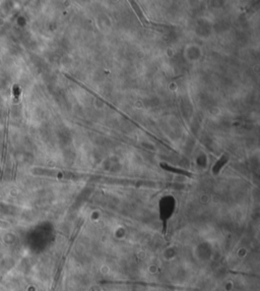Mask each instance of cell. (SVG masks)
<instances>
[{
	"mask_svg": "<svg viewBox=\"0 0 260 291\" xmlns=\"http://www.w3.org/2000/svg\"><path fill=\"white\" fill-rule=\"evenodd\" d=\"M129 3H130V5L132 6V8H133V10H134V12L136 13V15H137V17L139 19V20L141 22V24H142V26H146V25H148L149 24V22L147 20V19L145 16H144V14H143V12H142V10H141V8L139 7V5H138L136 2L135 1H129Z\"/></svg>",
	"mask_w": 260,
	"mask_h": 291,
	"instance_id": "6da1fadb",
	"label": "cell"
},
{
	"mask_svg": "<svg viewBox=\"0 0 260 291\" xmlns=\"http://www.w3.org/2000/svg\"><path fill=\"white\" fill-rule=\"evenodd\" d=\"M161 167L163 168L165 170H168L170 172H174V173H178V174H181V175H185V176H189V177H192L193 174L188 172V171L186 170H183V169H179V168H175V167H172V166H169L167 164H165V163H161Z\"/></svg>",
	"mask_w": 260,
	"mask_h": 291,
	"instance_id": "7a4b0ae2",
	"label": "cell"
},
{
	"mask_svg": "<svg viewBox=\"0 0 260 291\" xmlns=\"http://www.w3.org/2000/svg\"><path fill=\"white\" fill-rule=\"evenodd\" d=\"M228 160H229V157H228L227 155H222V156L221 157V159H219L218 161L215 163V165L213 166V169H212V170H213V173H215V175L219 172V170H221L222 168V166H224V165L228 162Z\"/></svg>",
	"mask_w": 260,
	"mask_h": 291,
	"instance_id": "3957f363",
	"label": "cell"
},
{
	"mask_svg": "<svg viewBox=\"0 0 260 291\" xmlns=\"http://www.w3.org/2000/svg\"><path fill=\"white\" fill-rule=\"evenodd\" d=\"M7 226H8V223L3 222V221H0V227H7Z\"/></svg>",
	"mask_w": 260,
	"mask_h": 291,
	"instance_id": "277c9868",
	"label": "cell"
}]
</instances>
